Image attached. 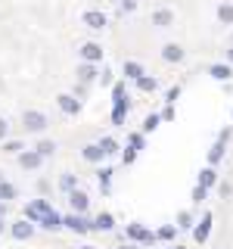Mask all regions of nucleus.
<instances>
[{"instance_id": "1", "label": "nucleus", "mask_w": 233, "mask_h": 249, "mask_svg": "<svg viewBox=\"0 0 233 249\" xmlns=\"http://www.w3.org/2000/svg\"><path fill=\"white\" fill-rule=\"evenodd\" d=\"M53 212V206L47 199H31L25 209H22V218H28V221H34V224H41L47 215Z\"/></svg>"}, {"instance_id": "2", "label": "nucleus", "mask_w": 233, "mask_h": 249, "mask_svg": "<svg viewBox=\"0 0 233 249\" xmlns=\"http://www.w3.org/2000/svg\"><path fill=\"white\" fill-rule=\"evenodd\" d=\"M112 103H115V109H112V122L115 124H124V115H128V100H124V81H118V84H112Z\"/></svg>"}, {"instance_id": "3", "label": "nucleus", "mask_w": 233, "mask_h": 249, "mask_svg": "<svg viewBox=\"0 0 233 249\" xmlns=\"http://www.w3.org/2000/svg\"><path fill=\"white\" fill-rule=\"evenodd\" d=\"M124 237H128V240H134V243L152 246L155 240H159V233H152L150 228H143V224H128V231H124Z\"/></svg>"}, {"instance_id": "4", "label": "nucleus", "mask_w": 233, "mask_h": 249, "mask_svg": "<svg viewBox=\"0 0 233 249\" xmlns=\"http://www.w3.org/2000/svg\"><path fill=\"white\" fill-rule=\"evenodd\" d=\"M62 221H66V228L75 231V233H90L93 231V221H90L87 215H78V212H68Z\"/></svg>"}, {"instance_id": "5", "label": "nucleus", "mask_w": 233, "mask_h": 249, "mask_svg": "<svg viewBox=\"0 0 233 249\" xmlns=\"http://www.w3.org/2000/svg\"><path fill=\"white\" fill-rule=\"evenodd\" d=\"M22 122H25V131H34V134H41L47 128V115L37 112V109H28V112L22 115Z\"/></svg>"}, {"instance_id": "6", "label": "nucleus", "mask_w": 233, "mask_h": 249, "mask_svg": "<svg viewBox=\"0 0 233 249\" xmlns=\"http://www.w3.org/2000/svg\"><path fill=\"white\" fill-rule=\"evenodd\" d=\"M10 233H13V240H31V237H34V221L19 218V221L10 224Z\"/></svg>"}, {"instance_id": "7", "label": "nucleus", "mask_w": 233, "mask_h": 249, "mask_svg": "<svg viewBox=\"0 0 233 249\" xmlns=\"http://www.w3.org/2000/svg\"><path fill=\"white\" fill-rule=\"evenodd\" d=\"M208 237H212V212H205L202 221L193 228V240H196V243H208Z\"/></svg>"}, {"instance_id": "8", "label": "nucleus", "mask_w": 233, "mask_h": 249, "mask_svg": "<svg viewBox=\"0 0 233 249\" xmlns=\"http://www.w3.org/2000/svg\"><path fill=\"white\" fill-rule=\"evenodd\" d=\"M56 103H59V109H62L66 115H78V112H81V100H78L75 93H59Z\"/></svg>"}, {"instance_id": "9", "label": "nucleus", "mask_w": 233, "mask_h": 249, "mask_svg": "<svg viewBox=\"0 0 233 249\" xmlns=\"http://www.w3.org/2000/svg\"><path fill=\"white\" fill-rule=\"evenodd\" d=\"M78 53H81V59H84V62H93V66H97V62H103V47H100L97 41H87Z\"/></svg>"}, {"instance_id": "10", "label": "nucleus", "mask_w": 233, "mask_h": 249, "mask_svg": "<svg viewBox=\"0 0 233 249\" xmlns=\"http://www.w3.org/2000/svg\"><path fill=\"white\" fill-rule=\"evenodd\" d=\"M68 206H72V212L84 215V212H87V206H90V196L84 190H72V193H68Z\"/></svg>"}, {"instance_id": "11", "label": "nucleus", "mask_w": 233, "mask_h": 249, "mask_svg": "<svg viewBox=\"0 0 233 249\" xmlns=\"http://www.w3.org/2000/svg\"><path fill=\"white\" fill-rule=\"evenodd\" d=\"M81 22L87 28H93V31H100V28H106V13H100V10H87L81 16Z\"/></svg>"}, {"instance_id": "12", "label": "nucleus", "mask_w": 233, "mask_h": 249, "mask_svg": "<svg viewBox=\"0 0 233 249\" xmlns=\"http://www.w3.org/2000/svg\"><path fill=\"white\" fill-rule=\"evenodd\" d=\"M41 162H44V156L37 153V150H25V153H19V165L22 168H41Z\"/></svg>"}, {"instance_id": "13", "label": "nucleus", "mask_w": 233, "mask_h": 249, "mask_svg": "<svg viewBox=\"0 0 233 249\" xmlns=\"http://www.w3.org/2000/svg\"><path fill=\"white\" fill-rule=\"evenodd\" d=\"M208 75H212L215 81H230V78H233V66H230V62H215V66L208 69Z\"/></svg>"}, {"instance_id": "14", "label": "nucleus", "mask_w": 233, "mask_h": 249, "mask_svg": "<svg viewBox=\"0 0 233 249\" xmlns=\"http://www.w3.org/2000/svg\"><path fill=\"white\" fill-rule=\"evenodd\" d=\"M162 59L165 62H181L183 59V47L181 44H165L162 47Z\"/></svg>"}, {"instance_id": "15", "label": "nucleus", "mask_w": 233, "mask_h": 249, "mask_svg": "<svg viewBox=\"0 0 233 249\" xmlns=\"http://www.w3.org/2000/svg\"><path fill=\"white\" fill-rule=\"evenodd\" d=\"M224 150H227V140H221V137H217L215 140V146H212V150H208V165H217V162H221L224 159Z\"/></svg>"}, {"instance_id": "16", "label": "nucleus", "mask_w": 233, "mask_h": 249, "mask_svg": "<svg viewBox=\"0 0 233 249\" xmlns=\"http://www.w3.org/2000/svg\"><path fill=\"white\" fill-rule=\"evenodd\" d=\"M112 228H115L112 212H100L97 218H93V231H112Z\"/></svg>"}, {"instance_id": "17", "label": "nucleus", "mask_w": 233, "mask_h": 249, "mask_svg": "<svg viewBox=\"0 0 233 249\" xmlns=\"http://www.w3.org/2000/svg\"><path fill=\"white\" fill-rule=\"evenodd\" d=\"M84 159H87V162H103L106 159V150L100 143H87V146H84Z\"/></svg>"}, {"instance_id": "18", "label": "nucleus", "mask_w": 233, "mask_h": 249, "mask_svg": "<svg viewBox=\"0 0 233 249\" xmlns=\"http://www.w3.org/2000/svg\"><path fill=\"white\" fill-rule=\"evenodd\" d=\"M93 78H97V66H93V62H81V66H78V81L90 84Z\"/></svg>"}, {"instance_id": "19", "label": "nucleus", "mask_w": 233, "mask_h": 249, "mask_svg": "<svg viewBox=\"0 0 233 249\" xmlns=\"http://www.w3.org/2000/svg\"><path fill=\"white\" fill-rule=\"evenodd\" d=\"M124 75H128V81H140L146 72H143V66H140V62L128 59V62H124Z\"/></svg>"}, {"instance_id": "20", "label": "nucleus", "mask_w": 233, "mask_h": 249, "mask_svg": "<svg viewBox=\"0 0 233 249\" xmlns=\"http://www.w3.org/2000/svg\"><path fill=\"white\" fill-rule=\"evenodd\" d=\"M171 22H174V13H171V10H155V13H152V25L168 28Z\"/></svg>"}, {"instance_id": "21", "label": "nucleus", "mask_w": 233, "mask_h": 249, "mask_svg": "<svg viewBox=\"0 0 233 249\" xmlns=\"http://www.w3.org/2000/svg\"><path fill=\"white\" fill-rule=\"evenodd\" d=\"M41 228H44V231H59V228H66V221H62L59 212H50V215L41 221Z\"/></svg>"}, {"instance_id": "22", "label": "nucleus", "mask_w": 233, "mask_h": 249, "mask_svg": "<svg viewBox=\"0 0 233 249\" xmlns=\"http://www.w3.org/2000/svg\"><path fill=\"white\" fill-rule=\"evenodd\" d=\"M97 181H100V190L109 193V190H112V168H100L97 171Z\"/></svg>"}, {"instance_id": "23", "label": "nucleus", "mask_w": 233, "mask_h": 249, "mask_svg": "<svg viewBox=\"0 0 233 249\" xmlns=\"http://www.w3.org/2000/svg\"><path fill=\"white\" fill-rule=\"evenodd\" d=\"M199 184H202V187H215V184H217V171H215L212 165L202 168V171H199Z\"/></svg>"}, {"instance_id": "24", "label": "nucleus", "mask_w": 233, "mask_h": 249, "mask_svg": "<svg viewBox=\"0 0 233 249\" xmlns=\"http://www.w3.org/2000/svg\"><path fill=\"white\" fill-rule=\"evenodd\" d=\"M217 19H221L224 25H233V3H221V6H217Z\"/></svg>"}, {"instance_id": "25", "label": "nucleus", "mask_w": 233, "mask_h": 249, "mask_svg": "<svg viewBox=\"0 0 233 249\" xmlns=\"http://www.w3.org/2000/svg\"><path fill=\"white\" fill-rule=\"evenodd\" d=\"M137 88L143 90V93H152L155 88H159V81H155L152 75H143V78H140V81H137Z\"/></svg>"}, {"instance_id": "26", "label": "nucleus", "mask_w": 233, "mask_h": 249, "mask_svg": "<svg viewBox=\"0 0 233 249\" xmlns=\"http://www.w3.org/2000/svg\"><path fill=\"white\" fill-rule=\"evenodd\" d=\"M177 231H181L177 224H162V228L155 231V233H159V240H174V237H177Z\"/></svg>"}, {"instance_id": "27", "label": "nucleus", "mask_w": 233, "mask_h": 249, "mask_svg": "<svg viewBox=\"0 0 233 249\" xmlns=\"http://www.w3.org/2000/svg\"><path fill=\"white\" fill-rule=\"evenodd\" d=\"M159 122H162V115L159 112H150V115H146V122H143V134L155 131V128H159Z\"/></svg>"}, {"instance_id": "28", "label": "nucleus", "mask_w": 233, "mask_h": 249, "mask_svg": "<svg viewBox=\"0 0 233 249\" xmlns=\"http://www.w3.org/2000/svg\"><path fill=\"white\" fill-rule=\"evenodd\" d=\"M0 199H3V202L16 199V187H13L10 181H0Z\"/></svg>"}, {"instance_id": "29", "label": "nucleus", "mask_w": 233, "mask_h": 249, "mask_svg": "<svg viewBox=\"0 0 233 249\" xmlns=\"http://www.w3.org/2000/svg\"><path fill=\"white\" fill-rule=\"evenodd\" d=\"M177 228H181V231H193V228H196V224H193V212H181V215H177Z\"/></svg>"}, {"instance_id": "30", "label": "nucleus", "mask_w": 233, "mask_h": 249, "mask_svg": "<svg viewBox=\"0 0 233 249\" xmlns=\"http://www.w3.org/2000/svg\"><path fill=\"white\" fill-rule=\"evenodd\" d=\"M59 187H62L66 193H72V190H78V178H75V175H62V178H59Z\"/></svg>"}, {"instance_id": "31", "label": "nucleus", "mask_w": 233, "mask_h": 249, "mask_svg": "<svg viewBox=\"0 0 233 249\" xmlns=\"http://www.w3.org/2000/svg\"><path fill=\"white\" fill-rule=\"evenodd\" d=\"M34 150H37V153H41L44 159H47V156H53V153H56V143H53V140H41V143H37Z\"/></svg>"}, {"instance_id": "32", "label": "nucleus", "mask_w": 233, "mask_h": 249, "mask_svg": "<svg viewBox=\"0 0 233 249\" xmlns=\"http://www.w3.org/2000/svg\"><path fill=\"white\" fill-rule=\"evenodd\" d=\"M128 146H131V150H143V134H140V131L128 134Z\"/></svg>"}, {"instance_id": "33", "label": "nucleus", "mask_w": 233, "mask_h": 249, "mask_svg": "<svg viewBox=\"0 0 233 249\" xmlns=\"http://www.w3.org/2000/svg\"><path fill=\"white\" fill-rule=\"evenodd\" d=\"M22 140H3V153H22Z\"/></svg>"}, {"instance_id": "34", "label": "nucleus", "mask_w": 233, "mask_h": 249, "mask_svg": "<svg viewBox=\"0 0 233 249\" xmlns=\"http://www.w3.org/2000/svg\"><path fill=\"white\" fill-rule=\"evenodd\" d=\"M100 146H103V150H106V156H112V153H118V143H115V140H112V137H103V140H100Z\"/></svg>"}, {"instance_id": "35", "label": "nucleus", "mask_w": 233, "mask_h": 249, "mask_svg": "<svg viewBox=\"0 0 233 249\" xmlns=\"http://www.w3.org/2000/svg\"><path fill=\"white\" fill-rule=\"evenodd\" d=\"M205 196H208V187H202V184H196V187H193V199H196V202H202Z\"/></svg>"}, {"instance_id": "36", "label": "nucleus", "mask_w": 233, "mask_h": 249, "mask_svg": "<svg viewBox=\"0 0 233 249\" xmlns=\"http://www.w3.org/2000/svg\"><path fill=\"white\" fill-rule=\"evenodd\" d=\"M134 159H137V150H131V146H128V150L121 153V162H124V165H131Z\"/></svg>"}, {"instance_id": "37", "label": "nucleus", "mask_w": 233, "mask_h": 249, "mask_svg": "<svg viewBox=\"0 0 233 249\" xmlns=\"http://www.w3.org/2000/svg\"><path fill=\"white\" fill-rule=\"evenodd\" d=\"M121 10L124 13H134L137 10V0H121Z\"/></svg>"}, {"instance_id": "38", "label": "nucleus", "mask_w": 233, "mask_h": 249, "mask_svg": "<svg viewBox=\"0 0 233 249\" xmlns=\"http://www.w3.org/2000/svg\"><path fill=\"white\" fill-rule=\"evenodd\" d=\"M177 97H181V88H171V90H168V103L174 106V103H177Z\"/></svg>"}, {"instance_id": "39", "label": "nucleus", "mask_w": 233, "mask_h": 249, "mask_svg": "<svg viewBox=\"0 0 233 249\" xmlns=\"http://www.w3.org/2000/svg\"><path fill=\"white\" fill-rule=\"evenodd\" d=\"M162 119H165V122H171V119H174V106H165V109H162Z\"/></svg>"}, {"instance_id": "40", "label": "nucleus", "mask_w": 233, "mask_h": 249, "mask_svg": "<svg viewBox=\"0 0 233 249\" xmlns=\"http://www.w3.org/2000/svg\"><path fill=\"white\" fill-rule=\"evenodd\" d=\"M6 131H10V124H6V119L0 115V140H6Z\"/></svg>"}, {"instance_id": "41", "label": "nucleus", "mask_w": 233, "mask_h": 249, "mask_svg": "<svg viewBox=\"0 0 233 249\" xmlns=\"http://www.w3.org/2000/svg\"><path fill=\"white\" fill-rule=\"evenodd\" d=\"M100 81H103V84H112V72H109V69H103V75H100Z\"/></svg>"}, {"instance_id": "42", "label": "nucleus", "mask_w": 233, "mask_h": 249, "mask_svg": "<svg viewBox=\"0 0 233 249\" xmlns=\"http://www.w3.org/2000/svg\"><path fill=\"white\" fill-rule=\"evenodd\" d=\"M0 218H6V202L0 199Z\"/></svg>"}, {"instance_id": "43", "label": "nucleus", "mask_w": 233, "mask_h": 249, "mask_svg": "<svg viewBox=\"0 0 233 249\" xmlns=\"http://www.w3.org/2000/svg\"><path fill=\"white\" fill-rule=\"evenodd\" d=\"M227 62H230V66H233V47H230V50H227Z\"/></svg>"}, {"instance_id": "44", "label": "nucleus", "mask_w": 233, "mask_h": 249, "mask_svg": "<svg viewBox=\"0 0 233 249\" xmlns=\"http://www.w3.org/2000/svg\"><path fill=\"white\" fill-rule=\"evenodd\" d=\"M3 228H6V221H3V218H0V233H3Z\"/></svg>"}, {"instance_id": "45", "label": "nucleus", "mask_w": 233, "mask_h": 249, "mask_svg": "<svg viewBox=\"0 0 233 249\" xmlns=\"http://www.w3.org/2000/svg\"><path fill=\"white\" fill-rule=\"evenodd\" d=\"M78 249H97V246H90V243H87V246H78Z\"/></svg>"}, {"instance_id": "46", "label": "nucleus", "mask_w": 233, "mask_h": 249, "mask_svg": "<svg viewBox=\"0 0 233 249\" xmlns=\"http://www.w3.org/2000/svg\"><path fill=\"white\" fill-rule=\"evenodd\" d=\"M171 249H183V246H181V243H177V246H171Z\"/></svg>"}, {"instance_id": "47", "label": "nucleus", "mask_w": 233, "mask_h": 249, "mask_svg": "<svg viewBox=\"0 0 233 249\" xmlns=\"http://www.w3.org/2000/svg\"><path fill=\"white\" fill-rule=\"evenodd\" d=\"M0 181H3V171H0Z\"/></svg>"}, {"instance_id": "48", "label": "nucleus", "mask_w": 233, "mask_h": 249, "mask_svg": "<svg viewBox=\"0 0 233 249\" xmlns=\"http://www.w3.org/2000/svg\"><path fill=\"white\" fill-rule=\"evenodd\" d=\"M112 249H121V246H112Z\"/></svg>"}]
</instances>
